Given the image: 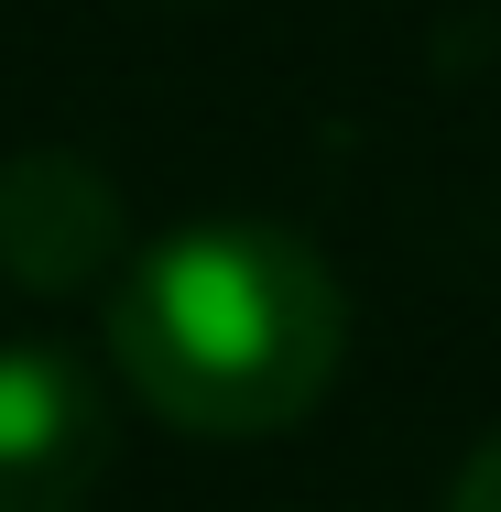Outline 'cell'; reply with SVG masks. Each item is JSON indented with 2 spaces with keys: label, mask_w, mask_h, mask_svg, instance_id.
Returning <instances> with one entry per match:
<instances>
[{
  "label": "cell",
  "mask_w": 501,
  "mask_h": 512,
  "mask_svg": "<svg viewBox=\"0 0 501 512\" xmlns=\"http://www.w3.org/2000/svg\"><path fill=\"white\" fill-rule=\"evenodd\" d=\"M109 480V393L88 360L0 349V512H77Z\"/></svg>",
  "instance_id": "cell-2"
},
{
  "label": "cell",
  "mask_w": 501,
  "mask_h": 512,
  "mask_svg": "<svg viewBox=\"0 0 501 512\" xmlns=\"http://www.w3.org/2000/svg\"><path fill=\"white\" fill-rule=\"evenodd\" d=\"M131 262V207L88 153L0 164V273L22 295H88Z\"/></svg>",
  "instance_id": "cell-3"
},
{
  "label": "cell",
  "mask_w": 501,
  "mask_h": 512,
  "mask_svg": "<svg viewBox=\"0 0 501 512\" xmlns=\"http://www.w3.org/2000/svg\"><path fill=\"white\" fill-rule=\"evenodd\" d=\"M349 360V295L305 229L207 218L109 273V371L175 436H284Z\"/></svg>",
  "instance_id": "cell-1"
},
{
  "label": "cell",
  "mask_w": 501,
  "mask_h": 512,
  "mask_svg": "<svg viewBox=\"0 0 501 512\" xmlns=\"http://www.w3.org/2000/svg\"><path fill=\"white\" fill-rule=\"evenodd\" d=\"M447 512H501V425L458 458V480H447Z\"/></svg>",
  "instance_id": "cell-4"
}]
</instances>
